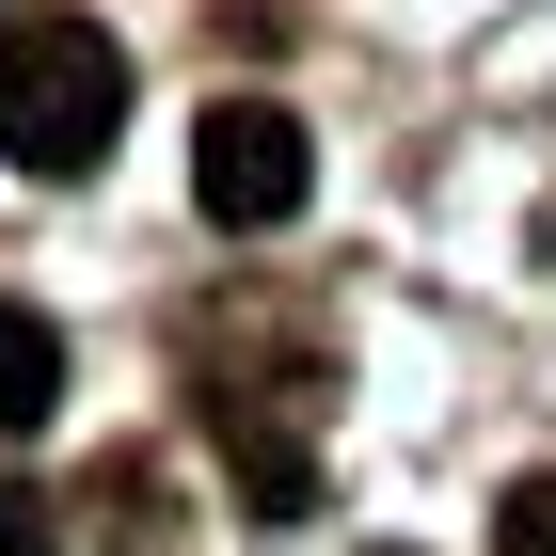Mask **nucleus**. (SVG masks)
Listing matches in <instances>:
<instances>
[{
    "instance_id": "f257e3e1",
    "label": "nucleus",
    "mask_w": 556,
    "mask_h": 556,
    "mask_svg": "<svg viewBox=\"0 0 556 556\" xmlns=\"http://www.w3.org/2000/svg\"><path fill=\"white\" fill-rule=\"evenodd\" d=\"M128 128V48L96 16H0V160L16 175H96Z\"/></svg>"
},
{
    "instance_id": "f03ea898",
    "label": "nucleus",
    "mask_w": 556,
    "mask_h": 556,
    "mask_svg": "<svg viewBox=\"0 0 556 556\" xmlns=\"http://www.w3.org/2000/svg\"><path fill=\"white\" fill-rule=\"evenodd\" d=\"M302 191H318V143H302L287 96H223L207 128H191V207L223 223V239H270V223H302Z\"/></svg>"
},
{
    "instance_id": "7ed1b4c3",
    "label": "nucleus",
    "mask_w": 556,
    "mask_h": 556,
    "mask_svg": "<svg viewBox=\"0 0 556 556\" xmlns=\"http://www.w3.org/2000/svg\"><path fill=\"white\" fill-rule=\"evenodd\" d=\"M48 414H64V334H48L33 302H0V445L48 429Z\"/></svg>"
},
{
    "instance_id": "20e7f679",
    "label": "nucleus",
    "mask_w": 556,
    "mask_h": 556,
    "mask_svg": "<svg viewBox=\"0 0 556 556\" xmlns=\"http://www.w3.org/2000/svg\"><path fill=\"white\" fill-rule=\"evenodd\" d=\"M207 414H223V445H239V477H255V509H302V493H318V462H302L255 397H207Z\"/></svg>"
},
{
    "instance_id": "39448f33",
    "label": "nucleus",
    "mask_w": 556,
    "mask_h": 556,
    "mask_svg": "<svg viewBox=\"0 0 556 556\" xmlns=\"http://www.w3.org/2000/svg\"><path fill=\"white\" fill-rule=\"evenodd\" d=\"M0 556H64V509H48L16 462H0Z\"/></svg>"
},
{
    "instance_id": "423d86ee",
    "label": "nucleus",
    "mask_w": 556,
    "mask_h": 556,
    "mask_svg": "<svg viewBox=\"0 0 556 556\" xmlns=\"http://www.w3.org/2000/svg\"><path fill=\"white\" fill-rule=\"evenodd\" d=\"M493 556H556V477H509V509H493Z\"/></svg>"
}]
</instances>
